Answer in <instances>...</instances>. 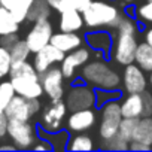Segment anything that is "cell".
Wrapping results in <instances>:
<instances>
[{"mask_svg":"<svg viewBox=\"0 0 152 152\" xmlns=\"http://www.w3.org/2000/svg\"><path fill=\"white\" fill-rule=\"evenodd\" d=\"M137 24L136 18L124 15L119 26L115 28L113 34V46L110 51V57L113 63L119 66H127L134 63L136 51L139 46L137 42Z\"/></svg>","mask_w":152,"mask_h":152,"instance_id":"6da1fadb","label":"cell"},{"mask_svg":"<svg viewBox=\"0 0 152 152\" xmlns=\"http://www.w3.org/2000/svg\"><path fill=\"white\" fill-rule=\"evenodd\" d=\"M9 76L17 94L27 99H39L42 94H45L40 82V73L36 70L34 64L28 63L27 60L12 63Z\"/></svg>","mask_w":152,"mask_h":152,"instance_id":"7a4b0ae2","label":"cell"},{"mask_svg":"<svg viewBox=\"0 0 152 152\" xmlns=\"http://www.w3.org/2000/svg\"><path fill=\"white\" fill-rule=\"evenodd\" d=\"M81 76L94 90H119L122 85L119 73L104 60L88 61L82 67Z\"/></svg>","mask_w":152,"mask_h":152,"instance_id":"3957f363","label":"cell"},{"mask_svg":"<svg viewBox=\"0 0 152 152\" xmlns=\"http://www.w3.org/2000/svg\"><path fill=\"white\" fill-rule=\"evenodd\" d=\"M85 26L90 28H116L124 15L110 0H93L82 14Z\"/></svg>","mask_w":152,"mask_h":152,"instance_id":"277c9868","label":"cell"},{"mask_svg":"<svg viewBox=\"0 0 152 152\" xmlns=\"http://www.w3.org/2000/svg\"><path fill=\"white\" fill-rule=\"evenodd\" d=\"M122 110L121 102L112 100L100 106V125H99V136L102 140H109L118 134L119 125L122 121Z\"/></svg>","mask_w":152,"mask_h":152,"instance_id":"5b68a950","label":"cell"},{"mask_svg":"<svg viewBox=\"0 0 152 152\" xmlns=\"http://www.w3.org/2000/svg\"><path fill=\"white\" fill-rule=\"evenodd\" d=\"M121 110L124 118L140 119L143 116H152V94L148 91L125 94L121 100Z\"/></svg>","mask_w":152,"mask_h":152,"instance_id":"8992f818","label":"cell"},{"mask_svg":"<svg viewBox=\"0 0 152 152\" xmlns=\"http://www.w3.org/2000/svg\"><path fill=\"white\" fill-rule=\"evenodd\" d=\"M8 134H9L12 143H14L18 149H30V148H33L34 143L39 140L34 127H33L28 121L9 119Z\"/></svg>","mask_w":152,"mask_h":152,"instance_id":"52a82bcc","label":"cell"},{"mask_svg":"<svg viewBox=\"0 0 152 152\" xmlns=\"http://www.w3.org/2000/svg\"><path fill=\"white\" fill-rule=\"evenodd\" d=\"M66 104L70 112L79 110V109H87V107H94L97 106L96 103V90L88 85V84H73L67 99Z\"/></svg>","mask_w":152,"mask_h":152,"instance_id":"ba28073f","label":"cell"},{"mask_svg":"<svg viewBox=\"0 0 152 152\" xmlns=\"http://www.w3.org/2000/svg\"><path fill=\"white\" fill-rule=\"evenodd\" d=\"M39 110H40L39 99H27L20 94H15V97L8 104L5 113L9 119L30 121V118L34 116Z\"/></svg>","mask_w":152,"mask_h":152,"instance_id":"9c48e42d","label":"cell"},{"mask_svg":"<svg viewBox=\"0 0 152 152\" xmlns=\"http://www.w3.org/2000/svg\"><path fill=\"white\" fill-rule=\"evenodd\" d=\"M67 110H69V107H67L66 102H63V99L54 100L48 107L43 109L39 125L45 131H49V133L61 130V125H63V121L67 115Z\"/></svg>","mask_w":152,"mask_h":152,"instance_id":"30bf717a","label":"cell"},{"mask_svg":"<svg viewBox=\"0 0 152 152\" xmlns=\"http://www.w3.org/2000/svg\"><path fill=\"white\" fill-rule=\"evenodd\" d=\"M91 55H93V49L87 45V46H79L73 49L72 52H67L64 60L60 63V69L64 75L66 79H73L75 75H76V70L79 67H84L90 60H91Z\"/></svg>","mask_w":152,"mask_h":152,"instance_id":"8fae6325","label":"cell"},{"mask_svg":"<svg viewBox=\"0 0 152 152\" xmlns=\"http://www.w3.org/2000/svg\"><path fill=\"white\" fill-rule=\"evenodd\" d=\"M64 75L58 66L49 67L46 72L40 73V82L43 87L45 94L49 97L51 102L61 100L64 96Z\"/></svg>","mask_w":152,"mask_h":152,"instance_id":"7c38bea8","label":"cell"},{"mask_svg":"<svg viewBox=\"0 0 152 152\" xmlns=\"http://www.w3.org/2000/svg\"><path fill=\"white\" fill-rule=\"evenodd\" d=\"M122 90L125 94H133V93H143L148 88V81L145 76V70L140 69L136 63L124 66L122 72Z\"/></svg>","mask_w":152,"mask_h":152,"instance_id":"4fadbf2b","label":"cell"},{"mask_svg":"<svg viewBox=\"0 0 152 152\" xmlns=\"http://www.w3.org/2000/svg\"><path fill=\"white\" fill-rule=\"evenodd\" d=\"M54 34L52 24L48 20H39L33 23V27L27 33L26 42L28 43V48L31 49V54H36L42 48H45L48 43H51V37Z\"/></svg>","mask_w":152,"mask_h":152,"instance_id":"5bb4252c","label":"cell"},{"mask_svg":"<svg viewBox=\"0 0 152 152\" xmlns=\"http://www.w3.org/2000/svg\"><path fill=\"white\" fill-rule=\"evenodd\" d=\"M97 122V112L93 107L79 109L70 112V116H67L66 125L70 133H85L91 130Z\"/></svg>","mask_w":152,"mask_h":152,"instance_id":"9a60e30c","label":"cell"},{"mask_svg":"<svg viewBox=\"0 0 152 152\" xmlns=\"http://www.w3.org/2000/svg\"><path fill=\"white\" fill-rule=\"evenodd\" d=\"M66 57V52H63L61 49H58L57 46H54L52 43H48L45 48H42L40 51H37L34 54V60L33 64L36 67V70L39 73L46 72L49 67L60 64Z\"/></svg>","mask_w":152,"mask_h":152,"instance_id":"2e32d148","label":"cell"},{"mask_svg":"<svg viewBox=\"0 0 152 152\" xmlns=\"http://www.w3.org/2000/svg\"><path fill=\"white\" fill-rule=\"evenodd\" d=\"M85 45H88L99 57L110 55L112 46H113V34L109 31H90L84 36Z\"/></svg>","mask_w":152,"mask_h":152,"instance_id":"e0dca14e","label":"cell"},{"mask_svg":"<svg viewBox=\"0 0 152 152\" xmlns=\"http://www.w3.org/2000/svg\"><path fill=\"white\" fill-rule=\"evenodd\" d=\"M51 43L67 54V52H72L76 48L82 46L85 43V39L82 36H79L76 31H61L60 30V33L52 34Z\"/></svg>","mask_w":152,"mask_h":152,"instance_id":"ac0fdd59","label":"cell"},{"mask_svg":"<svg viewBox=\"0 0 152 152\" xmlns=\"http://www.w3.org/2000/svg\"><path fill=\"white\" fill-rule=\"evenodd\" d=\"M84 26H85V21H84L82 12L76 11V9L61 12V17H60L61 31H79Z\"/></svg>","mask_w":152,"mask_h":152,"instance_id":"d6986e66","label":"cell"},{"mask_svg":"<svg viewBox=\"0 0 152 152\" xmlns=\"http://www.w3.org/2000/svg\"><path fill=\"white\" fill-rule=\"evenodd\" d=\"M69 130H58V131H54V133H49V131H45L42 127L39 128V139H45L48 140L52 148L55 151H64L67 149L69 146V142H70V136H69Z\"/></svg>","mask_w":152,"mask_h":152,"instance_id":"ffe728a7","label":"cell"},{"mask_svg":"<svg viewBox=\"0 0 152 152\" xmlns=\"http://www.w3.org/2000/svg\"><path fill=\"white\" fill-rule=\"evenodd\" d=\"M133 140L152 146V116H143L139 119Z\"/></svg>","mask_w":152,"mask_h":152,"instance_id":"44dd1931","label":"cell"},{"mask_svg":"<svg viewBox=\"0 0 152 152\" xmlns=\"http://www.w3.org/2000/svg\"><path fill=\"white\" fill-rule=\"evenodd\" d=\"M18 30H20V23L14 18L11 9L0 5V36L18 33Z\"/></svg>","mask_w":152,"mask_h":152,"instance_id":"7402d4cb","label":"cell"},{"mask_svg":"<svg viewBox=\"0 0 152 152\" xmlns=\"http://www.w3.org/2000/svg\"><path fill=\"white\" fill-rule=\"evenodd\" d=\"M134 63L145 72H152V46L148 42H142L137 46Z\"/></svg>","mask_w":152,"mask_h":152,"instance_id":"603a6c76","label":"cell"},{"mask_svg":"<svg viewBox=\"0 0 152 152\" xmlns=\"http://www.w3.org/2000/svg\"><path fill=\"white\" fill-rule=\"evenodd\" d=\"M51 11H52V8L49 6L48 0H34L28 11L27 21L36 23L39 20H48L51 17Z\"/></svg>","mask_w":152,"mask_h":152,"instance_id":"cb8c5ba5","label":"cell"},{"mask_svg":"<svg viewBox=\"0 0 152 152\" xmlns=\"http://www.w3.org/2000/svg\"><path fill=\"white\" fill-rule=\"evenodd\" d=\"M96 148L93 139L84 133H78L75 137H70L67 149L70 151H93Z\"/></svg>","mask_w":152,"mask_h":152,"instance_id":"d4e9b609","label":"cell"},{"mask_svg":"<svg viewBox=\"0 0 152 152\" xmlns=\"http://www.w3.org/2000/svg\"><path fill=\"white\" fill-rule=\"evenodd\" d=\"M15 94H17V91L11 81L0 82V113H5L8 104L15 97Z\"/></svg>","mask_w":152,"mask_h":152,"instance_id":"484cf974","label":"cell"},{"mask_svg":"<svg viewBox=\"0 0 152 152\" xmlns=\"http://www.w3.org/2000/svg\"><path fill=\"white\" fill-rule=\"evenodd\" d=\"M34 0H17V3L12 6L11 12L14 15V18L21 24L23 21H27V15H28V11L31 8Z\"/></svg>","mask_w":152,"mask_h":152,"instance_id":"4316f807","label":"cell"},{"mask_svg":"<svg viewBox=\"0 0 152 152\" xmlns=\"http://www.w3.org/2000/svg\"><path fill=\"white\" fill-rule=\"evenodd\" d=\"M93 0H61V3L57 8V12H64V11H70V9H76L79 12H85L88 9V6L91 5Z\"/></svg>","mask_w":152,"mask_h":152,"instance_id":"83f0119b","label":"cell"},{"mask_svg":"<svg viewBox=\"0 0 152 152\" xmlns=\"http://www.w3.org/2000/svg\"><path fill=\"white\" fill-rule=\"evenodd\" d=\"M9 51H11L12 63H15V61H26L28 58V55L31 54V49L28 48V43L26 40H21V39Z\"/></svg>","mask_w":152,"mask_h":152,"instance_id":"f1b7e54d","label":"cell"},{"mask_svg":"<svg viewBox=\"0 0 152 152\" xmlns=\"http://www.w3.org/2000/svg\"><path fill=\"white\" fill-rule=\"evenodd\" d=\"M137 122H139V119H136V118H122L118 134L121 137H124L127 142H131L134 131H136V127H137Z\"/></svg>","mask_w":152,"mask_h":152,"instance_id":"f546056e","label":"cell"},{"mask_svg":"<svg viewBox=\"0 0 152 152\" xmlns=\"http://www.w3.org/2000/svg\"><path fill=\"white\" fill-rule=\"evenodd\" d=\"M12 67V57H11V51L5 46L0 45V79H3L5 76L9 75Z\"/></svg>","mask_w":152,"mask_h":152,"instance_id":"4dcf8cb0","label":"cell"},{"mask_svg":"<svg viewBox=\"0 0 152 152\" xmlns=\"http://www.w3.org/2000/svg\"><path fill=\"white\" fill-rule=\"evenodd\" d=\"M136 20L145 24H152V0H146L136 8Z\"/></svg>","mask_w":152,"mask_h":152,"instance_id":"1f68e13d","label":"cell"},{"mask_svg":"<svg viewBox=\"0 0 152 152\" xmlns=\"http://www.w3.org/2000/svg\"><path fill=\"white\" fill-rule=\"evenodd\" d=\"M119 97H121L119 90H96V103L99 107L107 102L118 100Z\"/></svg>","mask_w":152,"mask_h":152,"instance_id":"d6a6232c","label":"cell"},{"mask_svg":"<svg viewBox=\"0 0 152 152\" xmlns=\"http://www.w3.org/2000/svg\"><path fill=\"white\" fill-rule=\"evenodd\" d=\"M102 142H103L102 148H106V149H112V151H127V149H130V142H127L119 134L113 136L109 140H102Z\"/></svg>","mask_w":152,"mask_h":152,"instance_id":"836d02e7","label":"cell"},{"mask_svg":"<svg viewBox=\"0 0 152 152\" xmlns=\"http://www.w3.org/2000/svg\"><path fill=\"white\" fill-rule=\"evenodd\" d=\"M18 34L17 33H9V34H3V36H0V45L11 49L17 42H18Z\"/></svg>","mask_w":152,"mask_h":152,"instance_id":"e575fe53","label":"cell"},{"mask_svg":"<svg viewBox=\"0 0 152 152\" xmlns=\"http://www.w3.org/2000/svg\"><path fill=\"white\" fill-rule=\"evenodd\" d=\"M8 127H9V118L6 113H0V139L8 134Z\"/></svg>","mask_w":152,"mask_h":152,"instance_id":"d590c367","label":"cell"},{"mask_svg":"<svg viewBox=\"0 0 152 152\" xmlns=\"http://www.w3.org/2000/svg\"><path fill=\"white\" fill-rule=\"evenodd\" d=\"M33 149H34V151H51V149H54V148H52V145H51L48 140H45V139H39V140L34 143Z\"/></svg>","mask_w":152,"mask_h":152,"instance_id":"8d00e7d4","label":"cell"},{"mask_svg":"<svg viewBox=\"0 0 152 152\" xmlns=\"http://www.w3.org/2000/svg\"><path fill=\"white\" fill-rule=\"evenodd\" d=\"M152 146L149 145H145L142 142H130V151H151Z\"/></svg>","mask_w":152,"mask_h":152,"instance_id":"74e56055","label":"cell"},{"mask_svg":"<svg viewBox=\"0 0 152 152\" xmlns=\"http://www.w3.org/2000/svg\"><path fill=\"white\" fill-rule=\"evenodd\" d=\"M124 14H125V15H128V17H133V18H136V8H133L131 5H130V6L127 5V6L124 8Z\"/></svg>","mask_w":152,"mask_h":152,"instance_id":"f35d334b","label":"cell"},{"mask_svg":"<svg viewBox=\"0 0 152 152\" xmlns=\"http://www.w3.org/2000/svg\"><path fill=\"white\" fill-rule=\"evenodd\" d=\"M17 3V0H0V5L8 8V9H12V6Z\"/></svg>","mask_w":152,"mask_h":152,"instance_id":"ab89813d","label":"cell"},{"mask_svg":"<svg viewBox=\"0 0 152 152\" xmlns=\"http://www.w3.org/2000/svg\"><path fill=\"white\" fill-rule=\"evenodd\" d=\"M145 42H148L151 46H152V27H149L145 33Z\"/></svg>","mask_w":152,"mask_h":152,"instance_id":"60d3db41","label":"cell"},{"mask_svg":"<svg viewBox=\"0 0 152 152\" xmlns=\"http://www.w3.org/2000/svg\"><path fill=\"white\" fill-rule=\"evenodd\" d=\"M15 149H18L15 145H2L0 146V151H15Z\"/></svg>","mask_w":152,"mask_h":152,"instance_id":"b9f144b4","label":"cell"},{"mask_svg":"<svg viewBox=\"0 0 152 152\" xmlns=\"http://www.w3.org/2000/svg\"><path fill=\"white\" fill-rule=\"evenodd\" d=\"M48 3H49V6H51L52 9H55V11H57L58 5L61 3V0H48Z\"/></svg>","mask_w":152,"mask_h":152,"instance_id":"7bdbcfd3","label":"cell"},{"mask_svg":"<svg viewBox=\"0 0 152 152\" xmlns=\"http://www.w3.org/2000/svg\"><path fill=\"white\" fill-rule=\"evenodd\" d=\"M149 84H151V87H152V72H149Z\"/></svg>","mask_w":152,"mask_h":152,"instance_id":"ee69618b","label":"cell"},{"mask_svg":"<svg viewBox=\"0 0 152 152\" xmlns=\"http://www.w3.org/2000/svg\"><path fill=\"white\" fill-rule=\"evenodd\" d=\"M124 2H127V3H131V2H133V0H124Z\"/></svg>","mask_w":152,"mask_h":152,"instance_id":"f6af8a7d","label":"cell"}]
</instances>
